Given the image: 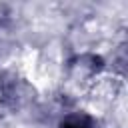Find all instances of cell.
<instances>
[{
    "mask_svg": "<svg viewBox=\"0 0 128 128\" xmlns=\"http://www.w3.org/2000/svg\"><path fill=\"white\" fill-rule=\"evenodd\" d=\"M60 128H96V122L86 112H72L60 120Z\"/></svg>",
    "mask_w": 128,
    "mask_h": 128,
    "instance_id": "1",
    "label": "cell"
}]
</instances>
